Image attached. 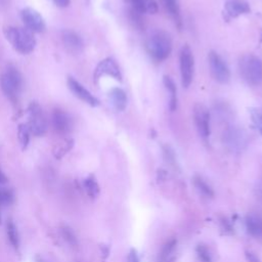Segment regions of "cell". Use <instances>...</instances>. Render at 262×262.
<instances>
[{
	"mask_svg": "<svg viewBox=\"0 0 262 262\" xmlns=\"http://www.w3.org/2000/svg\"><path fill=\"white\" fill-rule=\"evenodd\" d=\"M145 48L152 59L163 61L169 57L172 51L171 37L166 31H152L146 38Z\"/></svg>",
	"mask_w": 262,
	"mask_h": 262,
	"instance_id": "6da1fadb",
	"label": "cell"
},
{
	"mask_svg": "<svg viewBox=\"0 0 262 262\" xmlns=\"http://www.w3.org/2000/svg\"><path fill=\"white\" fill-rule=\"evenodd\" d=\"M4 35L14 50L20 54H30L36 47L34 34L27 28L6 27Z\"/></svg>",
	"mask_w": 262,
	"mask_h": 262,
	"instance_id": "7a4b0ae2",
	"label": "cell"
},
{
	"mask_svg": "<svg viewBox=\"0 0 262 262\" xmlns=\"http://www.w3.org/2000/svg\"><path fill=\"white\" fill-rule=\"evenodd\" d=\"M23 85V76L19 71L12 64L7 66L0 77V86L6 97L14 104L18 102Z\"/></svg>",
	"mask_w": 262,
	"mask_h": 262,
	"instance_id": "3957f363",
	"label": "cell"
},
{
	"mask_svg": "<svg viewBox=\"0 0 262 262\" xmlns=\"http://www.w3.org/2000/svg\"><path fill=\"white\" fill-rule=\"evenodd\" d=\"M238 70L244 81L251 86L262 83V59L253 54H245L238 60Z\"/></svg>",
	"mask_w": 262,
	"mask_h": 262,
	"instance_id": "277c9868",
	"label": "cell"
},
{
	"mask_svg": "<svg viewBox=\"0 0 262 262\" xmlns=\"http://www.w3.org/2000/svg\"><path fill=\"white\" fill-rule=\"evenodd\" d=\"M28 123L29 130L32 135L40 137L47 132V123L42 107L37 101H31L28 106Z\"/></svg>",
	"mask_w": 262,
	"mask_h": 262,
	"instance_id": "5b68a950",
	"label": "cell"
},
{
	"mask_svg": "<svg viewBox=\"0 0 262 262\" xmlns=\"http://www.w3.org/2000/svg\"><path fill=\"white\" fill-rule=\"evenodd\" d=\"M179 67L181 75V83L184 88H188L192 82L194 71L193 54L188 45H184L181 48L179 55Z\"/></svg>",
	"mask_w": 262,
	"mask_h": 262,
	"instance_id": "8992f818",
	"label": "cell"
},
{
	"mask_svg": "<svg viewBox=\"0 0 262 262\" xmlns=\"http://www.w3.org/2000/svg\"><path fill=\"white\" fill-rule=\"evenodd\" d=\"M208 62L212 77L220 84H226L230 79V71L224 59L215 51L208 54Z\"/></svg>",
	"mask_w": 262,
	"mask_h": 262,
	"instance_id": "52a82bcc",
	"label": "cell"
},
{
	"mask_svg": "<svg viewBox=\"0 0 262 262\" xmlns=\"http://www.w3.org/2000/svg\"><path fill=\"white\" fill-rule=\"evenodd\" d=\"M20 17L25 28L33 33H42L46 29V25L42 15L32 7H25L20 11Z\"/></svg>",
	"mask_w": 262,
	"mask_h": 262,
	"instance_id": "ba28073f",
	"label": "cell"
},
{
	"mask_svg": "<svg viewBox=\"0 0 262 262\" xmlns=\"http://www.w3.org/2000/svg\"><path fill=\"white\" fill-rule=\"evenodd\" d=\"M193 121L200 136L207 140L210 136V113L205 105L196 103L193 106Z\"/></svg>",
	"mask_w": 262,
	"mask_h": 262,
	"instance_id": "9c48e42d",
	"label": "cell"
},
{
	"mask_svg": "<svg viewBox=\"0 0 262 262\" xmlns=\"http://www.w3.org/2000/svg\"><path fill=\"white\" fill-rule=\"evenodd\" d=\"M102 76H110L117 81H122V74L117 61L112 57H106L102 59L94 70V81L97 82Z\"/></svg>",
	"mask_w": 262,
	"mask_h": 262,
	"instance_id": "30bf717a",
	"label": "cell"
},
{
	"mask_svg": "<svg viewBox=\"0 0 262 262\" xmlns=\"http://www.w3.org/2000/svg\"><path fill=\"white\" fill-rule=\"evenodd\" d=\"M223 142L231 150H239L246 143V134L235 126H229L223 133Z\"/></svg>",
	"mask_w": 262,
	"mask_h": 262,
	"instance_id": "8fae6325",
	"label": "cell"
},
{
	"mask_svg": "<svg viewBox=\"0 0 262 262\" xmlns=\"http://www.w3.org/2000/svg\"><path fill=\"white\" fill-rule=\"evenodd\" d=\"M67 82L70 90L80 100L84 101L90 106H97L99 104V100L90 91H88L81 83H79L75 78L69 77Z\"/></svg>",
	"mask_w": 262,
	"mask_h": 262,
	"instance_id": "7c38bea8",
	"label": "cell"
},
{
	"mask_svg": "<svg viewBox=\"0 0 262 262\" xmlns=\"http://www.w3.org/2000/svg\"><path fill=\"white\" fill-rule=\"evenodd\" d=\"M52 126L56 133L67 135L72 131L73 123L70 115L59 108H55L52 113Z\"/></svg>",
	"mask_w": 262,
	"mask_h": 262,
	"instance_id": "4fadbf2b",
	"label": "cell"
},
{
	"mask_svg": "<svg viewBox=\"0 0 262 262\" xmlns=\"http://www.w3.org/2000/svg\"><path fill=\"white\" fill-rule=\"evenodd\" d=\"M250 11V5L246 0H226L224 3V12L228 18H235Z\"/></svg>",
	"mask_w": 262,
	"mask_h": 262,
	"instance_id": "5bb4252c",
	"label": "cell"
},
{
	"mask_svg": "<svg viewBox=\"0 0 262 262\" xmlns=\"http://www.w3.org/2000/svg\"><path fill=\"white\" fill-rule=\"evenodd\" d=\"M61 39L64 47L71 52H79L83 48L82 38L72 30H64L61 34Z\"/></svg>",
	"mask_w": 262,
	"mask_h": 262,
	"instance_id": "9a60e30c",
	"label": "cell"
},
{
	"mask_svg": "<svg viewBox=\"0 0 262 262\" xmlns=\"http://www.w3.org/2000/svg\"><path fill=\"white\" fill-rule=\"evenodd\" d=\"M108 98L113 107L119 112H122L127 106V95L121 88H113L108 92Z\"/></svg>",
	"mask_w": 262,
	"mask_h": 262,
	"instance_id": "2e32d148",
	"label": "cell"
},
{
	"mask_svg": "<svg viewBox=\"0 0 262 262\" xmlns=\"http://www.w3.org/2000/svg\"><path fill=\"white\" fill-rule=\"evenodd\" d=\"M130 7L142 13L155 14L159 10L158 3L155 0H129Z\"/></svg>",
	"mask_w": 262,
	"mask_h": 262,
	"instance_id": "e0dca14e",
	"label": "cell"
},
{
	"mask_svg": "<svg viewBox=\"0 0 262 262\" xmlns=\"http://www.w3.org/2000/svg\"><path fill=\"white\" fill-rule=\"evenodd\" d=\"M247 231L254 237L262 236V218L255 214H250L246 218Z\"/></svg>",
	"mask_w": 262,
	"mask_h": 262,
	"instance_id": "ac0fdd59",
	"label": "cell"
},
{
	"mask_svg": "<svg viewBox=\"0 0 262 262\" xmlns=\"http://www.w3.org/2000/svg\"><path fill=\"white\" fill-rule=\"evenodd\" d=\"M164 6L166 7L167 11L169 14L172 16L174 19L176 26L181 29L182 27V20H181V15H180V9L177 0H163Z\"/></svg>",
	"mask_w": 262,
	"mask_h": 262,
	"instance_id": "d6986e66",
	"label": "cell"
},
{
	"mask_svg": "<svg viewBox=\"0 0 262 262\" xmlns=\"http://www.w3.org/2000/svg\"><path fill=\"white\" fill-rule=\"evenodd\" d=\"M163 83L170 93V110L173 112L177 108V88L174 81L169 76H164Z\"/></svg>",
	"mask_w": 262,
	"mask_h": 262,
	"instance_id": "ffe728a7",
	"label": "cell"
},
{
	"mask_svg": "<svg viewBox=\"0 0 262 262\" xmlns=\"http://www.w3.org/2000/svg\"><path fill=\"white\" fill-rule=\"evenodd\" d=\"M175 248H176L175 239H170L169 242H167L162 249V252L160 255V262H174Z\"/></svg>",
	"mask_w": 262,
	"mask_h": 262,
	"instance_id": "44dd1931",
	"label": "cell"
},
{
	"mask_svg": "<svg viewBox=\"0 0 262 262\" xmlns=\"http://www.w3.org/2000/svg\"><path fill=\"white\" fill-rule=\"evenodd\" d=\"M83 186H84V189L86 191V193L94 199L98 195L99 193V185L95 179V177L93 175H89L87 176L84 180H83Z\"/></svg>",
	"mask_w": 262,
	"mask_h": 262,
	"instance_id": "7402d4cb",
	"label": "cell"
},
{
	"mask_svg": "<svg viewBox=\"0 0 262 262\" xmlns=\"http://www.w3.org/2000/svg\"><path fill=\"white\" fill-rule=\"evenodd\" d=\"M6 232H7V236H8V239H9L10 244L12 245V247L14 249L17 250L19 248V236H18L17 228H16V226L13 223L12 220L7 221Z\"/></svg>",
	"mask_w": 262,
	"mask_h": 262,
	"instance_id": "603a6c76",
	"label": "cell"
},
{
	"mask_svg": "<svg viewBox=\"0 0 262 262\" xmlns=\"http://www.w3.org/2000/svg\"><path fill=\"white\" fill-rule=\"evenodd\" d=\"M30 135H31V132L29 130L28 125L24 124V123L19 124L17 127V137H18V140H19V143H20L23 149L27 148L29 141H30Z\"/></svg>",
	"mask_w": 262,
	"mask_h": 262,
	"instance_id": "cb8c5ba5",
	"label": "cell"
},
{
	"mask_svg": "<svg viewBox=\"0 0 262 262\" xmlns=\"http://www.w3.org/2000/svg\"><path fill=\"white\" fill-rule=\"evenodd\" d=\"M74 141L71 138H66L60 144L56 145L53 148V155L56 159H61L72 147H73Z\"/></svg>",
	"mask_w": 262,
	"mask_h": 262,
	"instance_id": "d4e9b609",
	"label": "cell"
},
{
	"mask_svg": "<svg viewBox=\"0 0 262 262\" xmlns=\"http://www.w3.org/2000/svg\"><path fill=\"white\" fill-rule=\"evenodd\" d=\"M193 184L194 186L202 192L204 193L205 195L207 196H213L214 192H213V189L211 188V186L200 176H195L193 178Z\"/></svg>",
	"mask_w": 262,
	"mask_h": 262,
	"instance_id": "484cf974",
	"label": "cell"
},
{
	"mask_svg": "<svg viewBox=\"0 0 262 262\" xmlns=\"http://www.w3.org/2000/svg\"><path fill=\"white\" fill-rule=\"evenodd\" d=\"M128 16L130 19V23L138 30H142L144 28V23L141 17V13L133 9L132 7L129 8L128 10Z\"/></svg>",
	"mask_w": 262,
	"mask_h": 262,
	"instance_id": "4316f807",
	"label": "cell"
},
{
	"mask_svg": "<svg viewBox=\"0 0 262 262\" xmlns=\"http://www.w3.org/2000/svg\"><path fill=\"white\" fill-rule=\"evenodd\" d=\"M61 235L62 237L64 238V241H67L68 244H70L71 246L75 247L78 245V242H77V237L75 235V233L73 232V230L68 227V226H62L61 227Z\"/></svg>",
	"mask_w": 262,
	"mask_h": 262,
	"instance_id": "83f0119b",
	"label": "cell"
},
{
	"mask_svg": "<svg viewBox=\"0 0 262 262\" xmlns=\"http://www.w3.org/2000/svg\"><path fill=\"white\" fill-rule=\"evenodd\" d=\"M196 254H198V257L201 262H212L211 254L205 245H203V244L198 245Z\"/></svg>",
	"mask_w": 262,
	"mask_h": 262,
	"instance_id": "f1b7e54d",
	"label": "cell"
},
{
	"mask_svg": "<svg viewBox=\"0 0 262 262\" xmlns=\"http://www.w3.org/2000/svg\"><path fill=\"white\" fill-rule=\"evenodd\" d=\"M253 121L255 122L259 130L262 132V112H255L253 114Z\"/></svg>",
	"mask_w": 262,
	"mask_h": 262,
	"instance_id": "f546056e",
	"label": "cell"
},
{
	"mask_svg": "<svg viewBox=\"0 0 262 262\" xmlns=\"http://www.w3.org/2000/svg\"><path fill=\"white\" fill-rule=\"evenodd\" d=\"M128 262H139L137 253L135 250H131L128 255Z\"/></svg>",
	"mask_w": 262,
	"mask_h": 262,
	"instance_id": "4dcf8cb0",
	"label": "cell"
},
{
	"mask_svg": "<svg viewBox=\"0 0 262 262\" xmlns=\"http://www.w3.org/2000/svg\"><path fill=\"white\" fill-rule=\"evenodd\" d=\"M52 2H53L56 6L63 8V7H67V6L70 5L71 0H52Z\"/></svg>",
	"mask_w": 262,
	"mask_h": 262,
	"instance_id": "1f68e13d",
	"label": "cell"
},
{
	"mask_svg": "<svg viewBox=\"0 0 262 262\" xmlns=\"http://www.w3.org/2000/svg\"><path fill=\"white\" fill-rule=\"evenodd\" d=\"M246 256H247V258H248V260L250 261V262H259V259L255 256V254H253L252 252H247L246 253Z\"/></svg>",
	"mask_w": 262,
	"mask_h": 262,
	"instance_id": "d6a6232c",
	"label": "cell"
},
{
	"mask_svg": "<svg viewBox=\"0 0 262 262\" xmlns=\"http://www.w3.org/2000/svg\"><path fill=\"white\" fill-rule=\"evenodd\" d=\"M7 181V178L6 176L4 175V173L0 170V183H5Z\"/></svg>",
	"mask_w": 262,
	"mask_h": 262,
	"instance_id": "836d02e7",
	"label": "cell"
},
{
	"mask_svg": "<svg viewBox=\"0 0 262 262\" xmlns=\"http://www.w3.org/2000/svg\"><path fill=\"white\" fill-rule=\"evenodd\" d=\"M35 261H36V262H46V261H45L42 257H40V256H36Z\"/></svg>",
	"mask_w": 262,
	"mask_h": 262,
	"instance_id": "e575fe53",
	"label": "cell"
},
{
	"mask_svg": "<svg viewBox=\"0 0 262 262\" xmlns=\"http://www.w3.org/2000/svg\"><path fill=\"white\" fill-rule=\"evenodd\" d=\"M1 206V205H0ZM0 224H1V214H0Z\"/></svg>",
	"mask_w": 262,
	"mask_h": 262,
	"instance_id": "d590c367",
	"label": "cell"
}]
</instances>
